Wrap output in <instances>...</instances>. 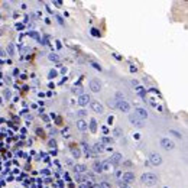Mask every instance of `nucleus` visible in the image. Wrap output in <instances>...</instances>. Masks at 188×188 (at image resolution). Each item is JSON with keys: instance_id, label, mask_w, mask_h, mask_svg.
<instances>
[{"instance_id": "4", "label": "nucleus", "mask_w": 188, "mask_h": 188, "mask_svg": "<svg viewBox=\"0 0 188 188\" xmlns=\"http://www.w3.org/2000/svg\"><path fill=\"white\" fill-rule=\"evenodd\" d=\"M161 146H162L165 151H172L174 148H175V143H174L171 139L165 138V139H162V141H161Z\"/></svg>"}, {"instance_id": "13", "label": "nucleus", "mask_w": 188, "mask_h": 188, "mask_svg": "<svg viewBox=\"0 0 188 188\" xmlns=\"http://www.w3.org/2000/svg\"><path fill=\"white\" fill-rule=\"evenodd\" d=\"M77 126H78L80 130H87V129H88V125L85 123V120H78V122H77Z\"/></svg>"}, {"instance_id": "12", "label": "nucleus", "mask_w": 188, "mask_h": 188, "mask_svg": "<svg viewBox=\"0 0 188 188\" xmlns=\"http://www.w3.org/2000/svg\"><path fill=\"white\" fill-rule=\"evenodd\" d=\"M93 171L94 172H101V171H103V166H101V162H100V161H95V162H94Z\"/></svg>"}, {"instance_id": "14", "label": "nucleus", "mask_w": 188, "mask_h": 188, "mask_svg": "<svg viewBox=\"0 0 188 188\" xmlns=\"http://www.w3.org/2000/svg\"><path fill=\"white\" fill-rule=\"evenodd\" d=\"M101 166H103V171H110L111 169V162L104 161V162H101Z\"/></svg>"}, {"instance_id": "16", "label": "nucleus", "mask_w": 188, "mask_h": 188, "mask_svg": "<svg viewBox=\"0 0 188 188\" xmlns=\"http://www.w3.org/2000/svg\"><path fill=\"white\" fill-rule=\"evenodd\" d=\"M7 49H9V54L13 57V55H15V45H13V44H9V45H7Z\"/></svg>"}, {"instance_id": "28", "label": "nucleus", "mask_w": 188, "mask_h": 188, "mask_svg": "<svg viewBox=\"0 0 188 188\" xmlns=\"http://www.w3.org/2000/svg\"><path fill=\"white\" fill-rule=\"evenodd\" d=\"M1 33H3V32H1V31H0V35H1Z\"/></svg>"}, {"instance_id": "20", "label": "nucleus", "mask_w": 188, "mask_h": 188, "mask_svg": "<svg viewBox=\"0 0 188 188\" xmlns=\"http://www.w3.org/2000/svg\"><path fill=\"white\" fill-rule=\"evenodd\" d=\"M93 149H94V153H98V152H100L103 148H101V145H98V143H97V145H94Z\"/></svg>"}, {"instance_id": "21", "label": "nucleus", "mask_w": 188, "mask_h": 188, "mask_svg": "<svg viewBox=\"0 0 188 188\" xmlns=\"http://www.w3.org/2000/svg\"><path fill=\"white\" fill-rule=\"evenodd\" d=\"M100 187H101V188H111V185H110L107 181H103V182L100 184Z\"/></svg>"}, {"instance_id": "8", "label": "nucleus", "mask_w": 188, "mask_h": 188, "mask_svg": "<svg viewBox=\"0 0 188 188\" xmlns=\"http://www.w3.org/2000/svg\"><path fill=\"white\" fill-rule=\"evenodd\" d=\"M90 107H91V110H93L94 113H103L104 111V107H103V104H100L98 101H93L91 104H90Z\"/></svg>"}, {"instance_id": "17", "label": "nucleus", "mask_w": 188, "mask_h": 188, "mask_svg": "<svg viewBox=\"0 0 188 188\" xmlns=\"http://www.w3.org/2000/svg\"><path fill=\"white\" fill-rule=\"evenodd\" d=\"M72 93H75V94H80V95H81V94H82V87H74V88H72Z\"/></svg>"}, {"instance_id": "5", "label": "nucleus", "mask_w": 188, "mask_h": 188, "mask_svg": "<svg viewBox=\"0 0 188 188\" xmlns=\"http://www.w3.org/2000/svg\"><path fill=\"white\" fill-rule=\"evenodd\" d=\"M116 107L120 110V111H123V113H127V111L130 110V104H129L126 100H122V101H117V103H116Z\"/></svg>"}, {"instance_id": "24", "label": "nucleus", "mask_w": 188, "mask_h": 188, "mask_svg": "<svg viewBox=\"0 0 188 188\" xmlns=\"http://www.w3.org/2000/svg\"><path fill=\"white\" fill-rule=\"evenodd\" d=\"M103 143H111V139H109V138H104V139H103Z\"/></svg>"}, {"instance_id": "23", "label": "nucleus", "mask_w": 188, "mask_h": 188, "mask_svg": "<svg viewBox=\"0 0 188 188\" xmlns=\"http://www.w3.org/2000/svg\"><path fill=\"white\" fill-rule=\"evenodd\" d=\"M72 153H74V156L78 158L80 156V151H75V149H72Z\"/></svg>"}, {"instance_id": "26", "label": "nucleus", "mask_w": 188, "mask_h": 188, "mask_svg": "<svg viewBox=\"0 0 188 188\" xmlns=\"http://www.w3.org/2000/svg\"><path fill=\"white\" fill-rule=\"evenodd\" d=\"M93 188H101V187H100L98 184H95V185H93Z\"/></svg>"}, {"instance_id": "18", "label": "nucleus", "mask_w": 188, "mask_h": 188, "mask_svg": "<svg viewBox=\"0 0 188 188\" xmlns=\"http://www.w3.org/2000/svg\"><path fill=\"white\" fill-rule=\"evenodd\" d=\"M75 171L77 172H85V166L84 165H77L75 166Z\"/></svg>"}, {"instance_id": "1", "label": "nucleus", "mask_w": 188, "mask_h": 188, "mask_svg": "<svg viewBox=\"0 0 188 188\" xmlns=\"http://www.w3.org/2000/svg\"><path fill=\"white\" fill-rule=\"evenodd\" d=\"M142 182L145 184V185H148V187H153V185H156L158 184V176L152 172H146L142 175Z\"/></svg>"}, {"instance_id": "3", "label": "nucleus", "mask_w": 188, "mask_h": 188, "mask_svg": "<svg viewBox=\"0 0 188 188\" xmlns=\"http://www.w3.org/2000/svg\"><path fill=\"white\" fill-rule=\"evenodd\" d=\"M149 161H151V164L155 165V166H158V165L162 164V158H161V155H159V153H155V152L149 153Z\"/></svg>"}, {"instance_id": "29", "label": "nucleus", "mask_w": 188, "mask_h": 188, "mask_svg": "<svg viewBox=\"0 0 188 188\" xmlns=\"http://www.w3.org/2000/svg\"><path fill=\"white\" fill-rule=\"evenodd\" d=\"M165 188H166V187H165Z\"/></svg>"}, {"instance_id": "7", "label": "nucleus", "mask_w": 188, "mask_h": 188, "mask_svg": "<svg viewBox=\"0 0 188 188\" xmlns=\"http://www.w3.org/2000/svg\"><path fill=\"white\" fill-rule=\"evenodd\" d=\"M122 181L123 182H126V184H130V182H133L135 181V174L133 172H125L123 175H122Z\"/></svg>"}, {"instance_id": "6", "label": "nucleus", "mask_w": 188, "mask_h": 188, "mask_svg": "<svg viewBox=\"0 0 188 188\" xmlns=\"http://www.w3.org/2000/svg\"><path fill=\"white\" fill-rule=\"evenodd\" d=\"M90 90H91L93 93H98V91L101 90V82L97 78L91 80V81H90Z\"/></svg>"}, {"instance_id": "15", "label": "nucleus", "mask_w": 188, "mask_h": 188, "mask_svg": "<svg viewBox=\"0 0 188 188\" xmlns=\"http://www.w3.org/2000/svg\"><path fill=\"white\" fill-rule=\"evenodd\" d=\"M113 133H114V136H116V138H120V136H122V133H123V130H122L120 127H114Z\"/></svg>"}, {"instance_id": "27", "label": "nucleus", "mask_w": 188, "mask_h": 188, "mask_svg": "<svg viewBox=\"0 0 188 188\" xmlns=\"http://www.w3.org/2000/svg\"><path fill=\"white\" fill-rule=\"evenodd\" d=\"M80 188H87V185H84V184H82V185H80Z\"/></svg>"}, {"instance_id": "9", "label": "nucleus", "mask_w": 188, "mask_h": 188, "mask_svg": "<svg viewBox=\"0 0 188 188\" xmlns=\"http://www.w3.org/2000/svg\"><path fill=\"white\" fill-rule=\"evenodd\" d=\"M111 164H114V165H119L120 162H122V155L119 153V152H114L113 153V156H111V159H109Z\"/></svg>"}, {"instance_id": "19", "label": "nucleus", "mask_w": 188, "mask_h": 188, "mask_svg": "<svg viewBox=\"0 0 188 188\" xmlns=\"http://www.w3.org/2000/svg\"><path fill=\"white\" fill-rule=\"evenodd\" d=\"M49 59L51 61H59V57L57 54H49Z\"/></svg>"}, {"instance_id": "11", "label": "nucleus", "mask_w": 188, "mask_h": 188, "mask_svg": "<svg viewBox=\"0 0 188 188\" xmlns=\"http://www.w3.org/2000/svg\"><path fill=\"white\" fill-rule=\"evenodd\" d=\"M135 114H136L139 119H142V120H145V119L148 117V111H146L145 109H141V107L136 109V113H135Z\"/></svg>"}, {"instance_id": "22", "label": "nucleus", "mask_w": 188, "mask_h": 188, "mask_svg": "<svg viewBox=\"0 0 188 188\" xmlns=\"http://www.w3.org/2000/svg\"><path fill=\"white\" fill-rule=\"evenodd\" d=\"M117 184H119V187H120V188H125L126 185H127V184H126V182H123L122 179H119V181H117Z\"/></svg>"}, {"instance_id": "10", "label": "nucleus", "mask_w": 188, "mask_h": 188, "mask_svg": "<svg viewBox=\"0 0 188 188\" xmlns=\"http://www.w3.org/2000/svg\"><path fill=\"white\" fill-rule=\"evenodd\" d=\"M90 103V97L87 95V94H81L78 98V104L80 106H85V104H88Z\"/></svg>"}, {"instance_id": "2", "label": "nucleus", "mask_w": 188, "mask_h": 188, "mask_svg": "<svg viewBox=\"0 0 188 188\" xmlns=\"http://www.w3.org/2000/svg\"><path fill=\"white\" fill-rule=\"evenodd\" d=\"M129 122L132 123L133 126H136V127H143V120L139 119L135 113H132V114H129Z\"/></svg>"}, {"instance_id": "25", "label": "nucleus", "mask_w": 188, "mask_h": 188, "mask_svg": "<svg viewBox=\"0 0 188 188\" xmlns=\"http://www.w3.org/2000/svg\"><path fill=\"white\" fill-rule=\"evenodd\" d=\"M107 122H109V123H111V122H113V116H110L109 119H107Z\"/></svg>"}]
</instances>
